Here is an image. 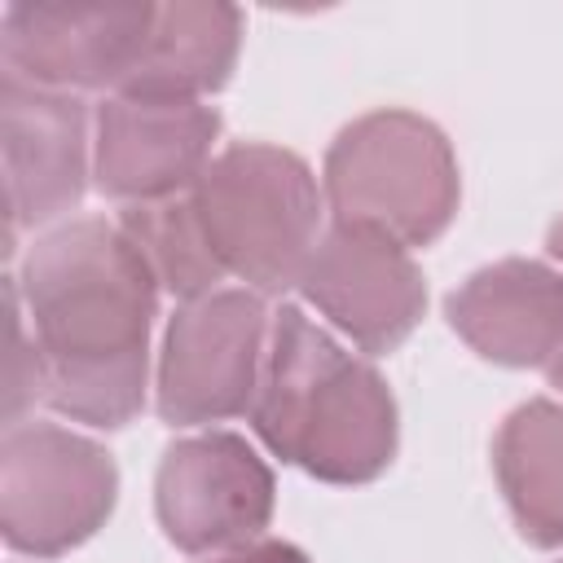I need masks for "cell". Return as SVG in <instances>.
<instances>
[{
	"label": "cell",
	"mask_w": 563,
	"mask_h": 563,
	"mask_svg": "<svg viewBox=\"0 0 563 563\" xmlns=\"http://www.w3.org/2000/svg\"><path fill=\"white\" fill-rule=\"evenodd\" d=\"M154 506L167 541L185 554H229L268 528L273 475L242 435H189L163 453Z\"/></svg>",
	"instance_id": "obj_7"
},
{
	"label": "cell",
	"mask_w": 563,
	"mask_h": 563,
	"mask_svg": "<svg viewBox=\"0 0 563 563\" xmlns=\"http://www.w3.org/2000/svg\"><path fill=\"white\" fill-rule=\"evenodd\" d=\"M123 233L136 242V251L145 255V264L154 268L158 286H167L180 299H198L220 290L216 282L224 277V268L216 264L198 216L189 207V194L180 198H163V202H132L119 216Z\"/></svg>",
	"instance_id": "obj_15"
},
{
	"label": "cell",
	"mask_w": 563,
	"mask_h": 563,
	"mask_svg": "<svg viewBox=\"0 0 563 563\" xmlns=\"http://www.w3.org/2000/svg\"><path fill=\"white\" fill-rule=\"evenodd\" d=\"M18 290L40 352V396L92 427H123L145 400L158 277L110 220H66L35 238Z\"/></svg>",
	"instance_id": "obj_1"
},
{
	"label": "cell",
	"mask_w": 563,
	"mask_h": 563,
	"mask_svg": "<svg viewBox=\"0 0 563 563\" xmlns=\"http://www.w3.org/2000/svg\"><path fill=\"white\" fill-rule=\"evenodd\" d=\"M449 325L497 365H550L563 343V277L537 260H501L449 295Z\"/></svg>",
	"instance_id": "obj_12"
},
{
	"label": "cell",
	"mask_w": 563,
	"mask_h": 563,
	"mask_svg": "<svg viewBox=\"0 0 563 563\" xmlns=\"http://www.w3.org/2000/svg\"><path fill=\"white\" fill-rule=\"evenodd\" d=\"M158 4H9L0 18L4 70L40 88H119Z\"/></svg>",
	"instance_id": "obj_9"
},
{
	"label": "cell",
	"mask_w": 563,
	"mask_h": 563,
	"mask_svg": "<svg viewBox=\"0 0 563 563\" xmlns=\"http://www.w3.org/2000/svg\"><path fill=\"white\" fill-rule=\"evenodd\" d=\"M211 563H308L295 545L286 541H251L242 550H229V554H216Z\"/></svg>",
	"instance_id": "obj_17"
},
{
	"label": "cell",
	"mask_w": 563,
	"mask_h": 563,
	"mask_svg": "<svg viewBox=\"0 0 563 563\" xmlns=\"http://www.w3.org/2000/svg\"><path fill=\"white\" fill-rule=\"evenodd\" d=\"M40 396V352L22 343V312H18V282L9 286V374H4V413L13 418L26 400Z\"/></svg>",
	"instance_id": "obj_16"
},
{
	"label": "cell",
	"mask_w": 563,
	"mask_h": 563,
	"mask_svg": "<svg viewBox=\"0 0 563 563\" xmlns=\"http://www.w3.org/2000/svg\"><path fill=\"white\" fill-rule=\"evenodd\" d=\"M497 479L519 532L563 545V409L554 400H528L501 422Z\"/></svg>",
	"instance_id": "obj_14"
},
{
	"label": "cell",
	"mask_w": 563,
	"mask_h": 563,
	"mask_svg": "<svg viewBox=\"0 0 563 563\" xmlns=\"http://www.w3.org/2000/svg\"><path fill=\"white\" fill-rule=\"evenodd\" d=\"M220 114L202 101L123 97L114 92L97 110V189L132 202H163L207 172Z\"/></svg>",
	"instance_id": "obj_10"
},
{
	"label": "cell",
	"mask_w": 563,
	"mask_h": 563,
	"mask_svg": "<svg viewBox=\"0 0 563 563\" xmlns=\"http://www.w3.org/2000/svg\"><path fill=\"white\" fill-rule=\"evenodd\" d=\"M545 369H550V383L563 391V343H559V352L550 356V365H545Z\"/></svg>",
	"instance_id": "obj_18"
},
{
	"label": "cell",
	"mask_w": 563,
	"mask_h": 563,
	"mask_svg": "<svg viewBox=\"0 0 563 563\" xmlns=\"http://www.w3.org/2000/svg\"><path fill=\"white\" fill-rule=\"evenodd\" d=\"M216 264L255 290H286L317 251L321 194L308 163L282 145H229L189 189Z\"/></svg>",
	"instance_id": "obj_3"
},
{
	"label": "cell",
	"mask_w": 563,
	"mask_h": 563,
	"mask_svg": "<svg viewBox=\"0 0 563 563\" xmlns=\"http://www.w3.org/2000/svg\"><path fill=\"white\" fill-rule=\"evenodd\" d=\"M550 251L563 260V220H559V224H554V233H550Z\"/></svg>",
	"instance_id": "obj_19"
},
{
	"label": "cell",
	"mask_w": 563,
	"mask_h": 563,
	"mask_svg": "<svg viewBox=\"0 0 563 563\" xmlns=\"http://www.w3.org/2000/svg\"><path fill=\"white\" fill-rule=\"evenodd\" d=\"M299 290L365 352H391L427 308V286L409 246L343 220L321 233Z\"/></svg>",
	"instance_id": "obj_8"
},
{
	"label": "cell",
	"mask_w": 563,
	"mask_h": 563,
	"mask_svg": "<svg viewBox=\"0 0 563 563\" xmlns=\"http://www.w3.org/2000/svg\"><path fill=\"white\" fill-rule=\"evenodd\" d=\"M268 312L255 290L185 299L158 356V413L176 427L220 422L255 405Z\"/></svg>",
	"instance_id": "obj_6"
},
{
	"label": "cell",
	"mask_w": 563,
	"mask_h": 563,
	"mask_svg": "<svg viewBox=\"0 0 563 563\" xmlns=\"http://www.w3.org/2000/svg\"><path fill=\"white\" fill-rule=\"evenodd\" d=\"M242 35V13L233 4H158L154 26L114 88L123 97H172L198 101L220 88L233 70Z\"/></svg>",
	"instance_id": "obj_13"
},
{
	"label": "cell",
	"mask_w": 563,
	"mask_h": 563,
	"mask_svg": "<svg viewBox=\"0 0 563 563\" xmlns=\"http://www.w3.org/2000/svg\"><path fill=\"white\" fill-rule=\"evenodd\" d=\"M251 422L282 462L330 484H365L396 453L387 383L299 308L273 317Z\"/></svg>",
	"instance_id": "obj_2"
},
{
	"label": "cell",
	"mask_w": 563,
	"mask_h": 563,
	"mask_svg": "<svg viewBox=\"0 0 563 563\" xmlns=\"http://www.w3.org/2000/svg\"><path fill=\"white\" fill-rule=\"evenodd\" d=\"M0 145H4V211L13 229H35L66 216L88 176V114L84 101L26 84L4 70L0 79Z\"/></svg>",
	"instance_id": "obj_11"
},
{
	"label": "cell",
	"mask_w": 563,
	"mask_h": 563,
	"mask_svg": "<svg viewBox=\"0 0 563 563\" xmlns=\"http://www.w3.org/2000/svg\"><path fill=\"white\" fill-rule=\"evenodd\" d=\"M325 198L343 224L378 229L400 246H427L457 211V158L431 119L374 110L334 136Z\"/></svg>",
	"instance_id": "obj_4"
},
{
	"label": "cell",
	"mask_w": 563,
	"mask_h": 563,
	"mask_svg": "<svg viewBox=\"0 0 563 563\" xmlns=\"http://www.w3.org/2000/svg\"><path fill=\"white\" fill-rule=\"evenodd\" d=\"M119 493L114 462L88 435L18 422L0 444V528L22 554H62L92 537Z\"/></svg>",
	"instance_id": "obj_5"
}]
</instances>
